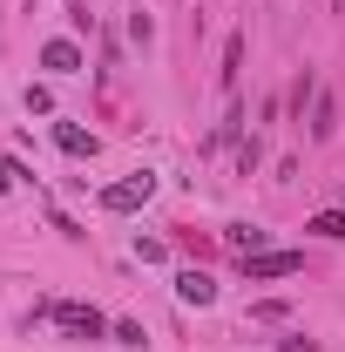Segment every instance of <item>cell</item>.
Here are the masks:
<instances>
[{
  "mask_svg": "<svg viewBox=\"0 0 345 352\" xmlns=\"http://www.w3.org/2000/svg\"><path fill=\"white\" fill-rule=\"evenodd\" d=\"M47 318H54V325H61L68 339H102V332H109V318H102L95 305H75V298H61V305H47Z\"/></svg>",
  "mask_w": 345,
  "mask_h": 352,
  "instance_id": "obj_1",
  "label": "cell"
},
{
  "mask_svg": "<svg viewBox=\"0 0 345 352\" xmlns=\"http://www.w3.org/2000/svg\"><path fill=\"white\" fill-rule=\"evenodd\" d=\"M176 298H183V305H210L216 298L210 271H176Z\"/></svg>",
  "mask_w": 345,
  "mask_h": 352,
  "instance_id": "obj_5",
  "label": "cell"
},
{
  "mask_svg": "<svg viewBox=\"0 0 345 352\" xmlns=\"http://www.w3.org/2000/svg\"><path fill=\"white\" fill-rule=\"evenodd\" d=\"M285 352H318V339H304V332H298V339H285Z\"/></svg>",
  "mask_w": 345,
  "mask_h": 352,
  "instance_id": "obj_15",
  "label": "cell"
},
{
  "mask_svg": "<svg viewBox=\"0 0 345 352\" xmlns=\"http://www.w3.org/2000/svg\"><path fill=\"white\" fill-rule=\"evenodd\" d=\"M149 197H156V176L135 170V176H122V183H109V190H102V210H115V217H122V210L149 204Z\"/></svg>",
  "mask_w": 345,
  "mask_h": 352,
  "instance_id": "obj_2",
  "label": "cell"
},
{
  "mask_svg": "<svg viewBox=\"0 0 345 352\" xmlns=\"http://www.w3.org/2000/svg\"><path fill=\"white\" fill-rule=\"evenodd\" d=\"M304 230H311V237H325V244H339V237H345V210H318Z\"/></svg>",
  "mask_w": 345,
  "mask_h": 352,
  "instance_id": "obj_9",
  "label": "cell"
},
{
  "mask_svg": "<svg viewBox=\"0 0 345 352\" xmlns=\"http://www.w3.org/2000/svg\"><path fill=\"white\" fill-rule=\"evenodd\" d=\"M41 68H47V75H82V47H75V41H47L41 47Z\"/></svg>",
  "mask_w": 345,
  "mask_h": 352,
  "instance_id": "obj_4",
  "label": "cell"
},
{
  "mask_svg": "<svg viewBox=\"0 0 345 352\" xmlns=\"http://www.w3.org/2000/svg\"><path fill=\"white\" fill-rule=\"evenodd\" d=\"M258 163H264V142H258V135H244V142H237V170L251 176Z\"/></svg>",
  "mask_w": 345,
  "mask_h": 352,
  "instance_id": "obj_11",
  "label": "cell"
},
{
  "mask_svg": "<svg viewBox=\"0 0 345 352\" xmlns=\"http://www.w3.org/2000/svg\"><path fill=\"white\" fill-rule=\"evenodd\" d=\"M251 318H258V325H278V318H291V305H278V298H264V305H251Z\"/></svg>",
  "mask_w": 345,
  "mask_h": 352,
  "instance_id": "obj_13",
  "label": "cell"
},
{
  "mask_svg": "<svg viewBox=\"0 0 345 352\" xmlns=\"http://www.w3.org/2000/svg\"><path fill=\"white\" fill-rule=\"evenodd\" d=\"M304 102H318V82H311V75H298V82H291V109H298V116H304Z\"/></svg>",
  "mask_w": 345,
  "mask_h": 352,
  "instance_id": "obj_14",
  "label": "cell"
},
{
  "mask_svg": "<svg viewBox=\"0 0 345 352\" xmlns=\"http://www.w3.org/2000/svg\"><path fill=\"white\" fill-rule=\"evenodd\" d=\"M54 142H61L68 156H95V149H102V142H95L88 129H75V122H54Z\"/></svg>",
  "mask_w": 345,
  "mask_h": 352,
  "instance_id": "obj_6",
  "label": "cell"
},
{
  "mask_svg": "<svg viewBox=\"0 0 345 352\" xmlns=\"http://www.w3.org/2000/svg\"><path fill=\"white\" fill-rule=\"evenodd\" d=\"M7 183H14V170H0V190H7Z\"/></svg>",
  "mask_w": 345,
  "mask_h": 352,
  "instance_id": "obj_16",
  "label": "cell"
},
{
  "mask_svg": "<svg viewBox=\"0 0 345 352\" xmlns=\"http://www.w3.org/2000/svg\"><path fill=\"white\" fill-rule=\"evenodd\" d=\"M339 14H345V0H339Z\"/></svg>",
  "mask_w": 345,
  "mask_h": 352,
  "instance_id": "obj_17",
  "label": "cell"
},
{
  "mask_svg": "<svg viewBox=\"0 0 345 352\" xmlns=\"http://www.w3.org/2000/svg\"><path fill=\"white\" fill-rule=\"evenodd\" d=\"M135 258H142V264H163V258H170V244H163V237H135Z\"/></svg>",
  "mask_w": 345,
  "mask_h": 352,
  "instance_id": "obj_12",
  "label": "cell"
},
{
  "mask_svg": "<svg viewBox=\"0 0 345 352\" xmlns=\"http://www.w3.org/2000/svg\"><path fill=\"white\" fill-rule=\"evenodd\" d=\"M332 129H339V102H332V95L318 88V102H311V135L325 142V135H332Z\"/></svg>",
  "mask_w": 345,
  "mask_h": 352,
  "instance_id": "obj_7",
  "label": "cell"
},
{
  "mask_svg": "<svg viewBox=\"0 0 345 352\" xmlns=\"http://www.w3.org/2000/svg\"><path fill=\"white\" fill-rule=\"evenodd\" d=\"M223 244H230L237 258H251V251H264V230H251V223H230V230H223Z\"/></svg>",
  "mask_w": 345,
  "mask_h": 352,
  "instance_id": "obj_8",
  "label": "cell"
},
{
  "mask_svg": "<svg viewBox=\"0 0 345 352\" xmlns=\"http://www.w3.org/2000/svg\"><path fill=\"white\" fill-rule=\"evenodd\" d=\"M244 264V278L251 285H264V278H291V271H304V258L298 251H251V258H237Z\"/></svg>",
  "mask_w": 345,
  "mask_h": 352,
  "instance_id": "obj_3",
  "label": "cell"
},
{
  "mask_svg": "<svg viewBox=\"0 0 345 352\" xmlns=\"http://www.w3.org/2000/svg\"><path fill=\"white\" fill-rule=\"evenodd\" d=\"M237 68H244V34H230V41H223V68H216L223 88H237Z\"/></svg>",
  "mask_w": 345,
  "mask_h": 352,
  "instance_id": "obj_10",
  "label": "cell"
}]
</instances>
